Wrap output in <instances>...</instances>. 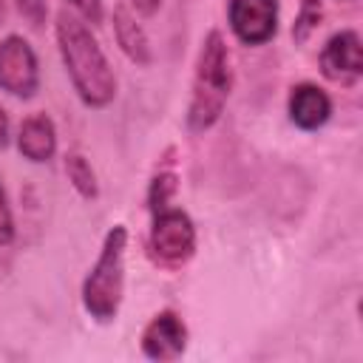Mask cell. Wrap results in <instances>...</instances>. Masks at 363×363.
<instances>
[{"label": "cell", "mask_w": 363, "mask_h": 363, "mask_svg": "<svg viewBox=\"0 0 363 363\" xmlns=\"http://www.w3.org/2000/svg\"><path fill=\"white\" fill-rule=\"evenodd\" d=\"M130 3V9L136 11V14H142V17H153L159 9H162V0H128Z\"/></svg>", "instance_id": "obj_18"}, {"label": "cell", "mask_w": 363, "mask_h": 363, "mask_svg": "<svg viewBox=\"0 0 363 363\" xmlns=\"http://www.w3.org/2000/svg\"><path fill=\"white\" fill-rule=\"evenodd\" d=\"M125 252H128V227L113 224L99 247L94 267L82 281V309L96 323H113L122 298H125Z\"/></svg>", "instance_id": "obj_3"}, {"label": "cell", "mask_w": 363, "mask_h": 363, "mask_svg": "<svg viewBox=\"0 0 363 363\" xmlns=\"http://www.w3.org/2000/svg\"><path fill=\"white\" fill-rule=\"evenodd\" d=\"M289 122L301 130H320L332 119V96L315 82H298L286 99Z\"/></svg>", "instance_id": "obj_9"}, {"label": "cell", "mask_w": 363, "mask_h": 363, "mask_svg": "<svg viewBox=\"0 0 363 363\" xmlns=\"http://www.w3.org/2000/svg\"><path fill=\"white\" fill-rule=\"evenodd\" d=\"M113 37L119 43V51L139 68H147L153 62V45H150V37L147 31L142 28V23L136 20V14L128 9V6H116L113 14Z\"/></svg>", "instance_id": "obj_11"}, {"label": "cell", "mask_w": 363, "mask_h": 363, "mask_svg": "<svg viewBox=\"0 0 363 363\" xmlns=\"http://www.w3.org/2000/svg\"><path fill=\"white\" fill-rule=\"evenodd\" d=\"M318 62H320V74L326 79L352 88L363 77V45H360V34L354 28H343V31L332 34L326 40V45L320 48Z\"/></svg>", "instance_id": "obj_8"}, {"label": "cell", "mask_w": 363, "mask_h": 363, "mask_svg": "<svg viewBox=\"0 0 363 363\" xmlns=\"http://www.w3.org/2000/svg\"><path fill=\"white\" fill-rule=\"evenodd\" d=\"M233 94V60L227 40L218 28H210L201 40L193 82H190V102H187V130L207 133L224 113L227 99Z\"/></svg>", "instance_id": "obj_2"}, {"label": "cell", "mask_w": 363, "mask_h": 363, "mask_svg": "<svg viewBox=\"0 0 363 363\" xmlns=\"http://www.w3.org/2000/svg\"><path fill=\"white\" fill-rule=\"evenodd\" d=\"M281 0H230L227 3V23L233 37L241 45L258 48L267 45L278 34Z\"/></svg>", "instance_id": "obj_6"}, {"label": "cell", "mask_w": 363, "mask_h": 363, "mask_svg": "<svg viewBox=\"0 0 363 363\" xmlns=\"http://www.w3.org/2000/svg\"><path fill=\"white\" fill-rule=\"evenodd\" d=\"M320 20H323V3L320 0H301L298 17L292 23V40H295V45H303L318 31Z\"/></svg>", "instance_id": "obj_14"}, {"label": "cell", "mask_w": 363, "mask_h": 363, "mask_svg": "<svg viewBox=\"0 0 363 363\" xmlns=\"http://www.w3.org/2000/svg\"><path fill=\"white\" fill-rule=\"evenodd\" d=\"M65 176L71 182V187L85 199V201H94L99 196V182H96V173L91 167V162L82 156V153H68L65 156Z\"/></svg>", "instance_id": "obj_12"}, {"label": "cell", "mask_w": 363, "mask_h": 363, "mask_svg": "<svg viewBox=\"0 0 363 363\" xmlns=\"http://www.w3.org/2000/svg\"><path fill=\"white\" fill-rule=\"evenodd\" d=\"M179 193V176L170 167H159L147 184V210L156 213L162 207H170Z\"/></svg>", "instance_id": "obj_13"}, {"label": "cell", "mask_w": 363, "mask_h": 363, "mask_svg": "<svg viewBox=\"0 0 363 363\" xmlns=\"http://www.w3.org/2000/svg\"><path fill=\"white\" fill-rule=\"evenodd\" d=\"M17 235V227H14V213H11V204H9V196H6V187H3V179H0V247H9Z\"/></svg>", "instance_id": "obj_16"}, {"label": "cell", "mask_w": 363, "mask_h": 363, "mask_svg": "<svg viewBox=\"0 0 363 363\" xmlns=\"http://www.w3.org/2000/svg\"><path fill=\"white\" fill-rule=\"evenodd\" d=\"M68 3V9L74 11V14H79L85 23H91V26H99L102 20H105V6H102V0H65Z\"/></svg>", "instance_id": "obj_17"}, {"label": "cell", "mask_w": 363, "mask_h": 363, "mask_svg": "<svg viewBox=\"0 0 363 363\" xmlns=\"http://www.w3.org/2000/svg\"><path fill=\"white\" fill-rule=\"evenodd\" d=\"M3 20H6V0H0V26H3Z\"/></svg>", "instance_id": "obj_20"}, {"label": "cell", "mask_w": 363, "mask_h": 363, "mask_svg": "<svg viewBox=\"0 0 363 363\" xmlns=\"http://www.w3.org/2000/svg\"><path fill=\"white\" fill-rule=\"evenodd\" d=\"M0 91L17 99H31L40 91L37 51L20 34H9L0 40Z\"/></svg>", "instance_id": "obj_5"}, {"label": "cell", "mask_w": 363, "mask_h": 363, "mask_svg": "<svg viewBox=\"0 0 363 363\" xmlns=\"http://www.w3.org/2000/svg\"><path fill=\"white\" fill-rule=\"evenodd\" d=\"M150 233H147V255L156 267L176 272L196 255V224L182 207H162L150 213Z\"/></svg>", "instance_id": "obj_4"}, {"label": "cell", "mask_w": 363, "mask_h": 363, "mask_svg": "<svg viewBox=\"0 0 363 363\" xmlns=\"http://www.w3.org/2000/svg\"><path fill=\"white\" fill-rule=\"evenodd\" d=\"M9 139H11V122H9L6 108L0 105V147H6V145H9Z\"/></svg>", "instance_id": "obj_19"}, {"label": "cell", "mask_w": 363, "mask_h": 363, "mask_svg": "<svg viewBox=\"0 0 363 363\" xmlns=\"http://www.w3.org/2000/svg\"><path fill=\"white\" fill-rule=\"evenodd\" d=\"M54 37H57V48H60L65 74H68L79 102L94 111L108 108L116 99V74L99 45V40L94 37L91 26L79 14L62 9L54 23Z\"/></svg>", "instance_id": "obj_1"}, {"label": "cell", "mask_w": 363, "mask_h": 363, "mask_svg": "<svg viewBox=\"0 0 363 363\" xmlns=\"http://www.w3.org/2000/svg\"><path fill=\"white\" fill-rule=\"evenodd\" d=\"M187 323L182 320V315L176 309H159L142 329V337H139V346H142V354L147 360H156V363H170V360H179L187 349Z\"/></svg>", "instance_id": "obj_7"}, {"label": "cell", "mask_w": 363, "mask_h": 363, "mask_svg": "<svg viewBox=\"0 0 363 363\" xmlns=\"http://www.w3.org/2000/svg\"><path fill=\"white\" fill-rule=\"evenodd\" d=\"M14 6H17V11H20V17H23L34 31L45 28V20H48V3H45V0H14Z\"/></svg>", "instance_id": "obj_15"}, {"label": "cell", "mask_w": 363, "mask_h": 363, "mask_svg": "<svg viewBox=\"0 0 363 363\" xmlns=\"http://www.w3.org/2000/svg\"><path fill=\"white\" fill-rule=\"evenodd\" d=\"M17 150L31 164L51 162L54 153H57V125H54V119L43 111L28 113L20 122V130H17Z\"/></svg>", "instance_id": "obj_10"}]
</instances>
